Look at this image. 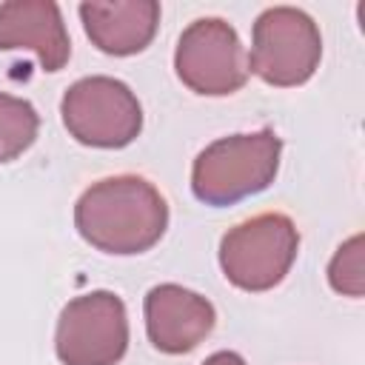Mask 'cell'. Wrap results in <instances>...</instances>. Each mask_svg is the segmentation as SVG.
Wrapping results in <instances>:
<instances>
[{
    "label": "cell",
    "instance_id": "obj_9",
    "mask_svg": "<svg viewBox=\"0 0 365 365\" xmlns=\"http://www.w3.org/2000/svg\"><path fill=\"white\" fill-rule=\"evenodd\" d=\"M0 48H29L37 54L43 71H60L71 57L60 6L51 0L0 3Z\"/></svg>",
    "mask_w": 365,
    "mask_h": 365
},
{
    "label": "cell",
    "instance_id": "obj_2",
    "mask_svg": "<svg viewBox=\"0 0 365 365\" xmlns=\"http://www.w3.org/2000/svg\"><path fill=\"white\" fill-rule=\"evenodd\" d=\"M282 140L274 128L220 137L191 165V191L211 208H225L265 191L279 171Z\"/></svg>",
    "mask_w": 365,
    "mask_h": 365
},
{
    "label": "cell",
    "instance_id": "obj_4",
    "mask_svg": "<svg viewBox=\"0 0 365 365\" xmlns=\"http://www.w3.org/2000/svg\"><path fill=\"white\" fill-rule=\"evenodd\" d=\"M322 60V34L311 14L294 6L265 9L251 29L248 71L277 88L302 86Z\"/></svg>",
    "mask_w": 365,
    "mask_h": 365
},
{
    "label": "cell",
    "instance_id": "obj_5",
    "mask_svg": "<svg viewBox=\"0 0 365 365\" xmlns=\"http://www.w3.org/2000/svg\"><path fill=\"white\" fill-rule=\"evenodd\" d=\"M66 131L91 148H125L143 131V106L117 77L91 74L71 83L60 100Z\"/></svg>",
    "mask_w": 365,
    "mask_h": 365
},
{
    "label": "cell",
    "instance_id": "obj_11",
    "mask_svg": "<svg viewBox=\"0 0 365 365\" xmlns=\"http://www.w3.org/2000/svg\"><path fill=\"white\" fill-rule=\"evenodd\" d=\"M40 131L37 108L14 94L0 91V163L17 160L23 151L31 148Z\"/></svg>",
    "mask_w": 365,
    "mask_h": 365
},
{
    "label": "cell",
    "instance_id": "obj_1",
    "mask_svg": "<svg viewBox=\"0 0 365 365\" xmlns=\"http://www.w3.org/2000/svg\"><path fill=\"white\" fill-rule=\"evenodd\" d=\"M74 228L103 254L134 257L163 240L168 228V202L145 177H106L80 194Z\"/></svg>",
    "mask_w": 365,
    "mask_h": 365
},
{
    "label": "cell",
    "instance_id": "obj_10",
    "mask_svg": "<svg viewBox=\"0 0 365 365\" xmlns=\"http://www.w3.org/2000/svg\"><path fill=\"white\" fill-rule=\"evenodd\" d=\"M80 20L88 40L114 57H131L143 51L160 26L157 0H114V3H80Z\"/></svg>",
    "mask_w": 365,
    "mask_h": 365
},
{
    "label": "cell",
    "instance_id": "obj_6",
    "mask_svg": "<svg viewBox=\"0 0 365 365\" xmlns=\"http://www.w3.org/2000/svg\"><path fill=\"white\" fill-rule=\"evenodd\" d=\"M174 71L185 88L202 97H225L248 83V54L237 29L220 17L185 26L174 48Z\"/></svg>",
    "mask_w": 365,
    "mask_h": 365
},
{
    "label": "cell",
    "instance_id": "obj_3",
    "mask_svg": "<svg viewBox=\"0 0 365 365\" xmlns=\"http://www.w3.org/2000/svg\"><path fill=\"white\" fill-rule=\"evenodd\" d=\"M299 251V231L291 217L279 211L257 214L220 240V268L240 291H271L279 285Z\"/></svg>",
    "mask_w": 365,
    "mask_h": 365
},
{
    "label": "cell",
    "instance_id": "obj_13",
    "mask_svg": "<svg viewBox=\"0 0 365 365\" xmlns=\"http://www.w3.org/2000/svg\"><path fill=\"white\" fill-rule=\"evenodd\" d=\"M202 365H248L237 351H217V354H211V356H205V362Z\"/></svg>",
    "mask_w": 365,
    "mask_h": 365
},
{
    "label": "cell",
    "instance_id": "obj_7",
    "mask_svg": "<svg viewBox=\"0 0 365 365\" xmlns=\"http://www.w3.org/2000/svg\"><path fill=\"white\" fill-rule=\"evenodd\" d=\"M54 351L63 365H117L128 351V314L114 291H88L57 317Z\"/></svg>",
    "mask_w": 365,
    "mask_h": 365
},
{
    "label": "cell",
    "instance_id": "obj_8",
    "mask_svg": "<svg viewBox=\"0 0 365 365\" xmlns=\"http://www.w3.org/2000/svg\"><path fill=\"white\" fill-rule=\"evenodd\" d=\"M143 314L148 342L168 356L194 351L217 325L214 305L202 294L177 282L154 285L145 294Z\"/></svg>",
    "mask_w": 365,
    "mask_h": 365
},
{
    "label": "cell",
    "instance_id": "obj_12",
    "mask_svg": "<svg viewBox=\"0 0 365 365\" xmlns=\"http://www.w3.org/2000/svg\"><path fill=\"white\" fill-rule=\"evenodd\" d=\"M328 282L342 297H362L365 294V259H362V234L345 240L334 259L328 262Z\"/></svg>",
    "mask_w": 365,
    "mask_h": 365
}]
</instances>
